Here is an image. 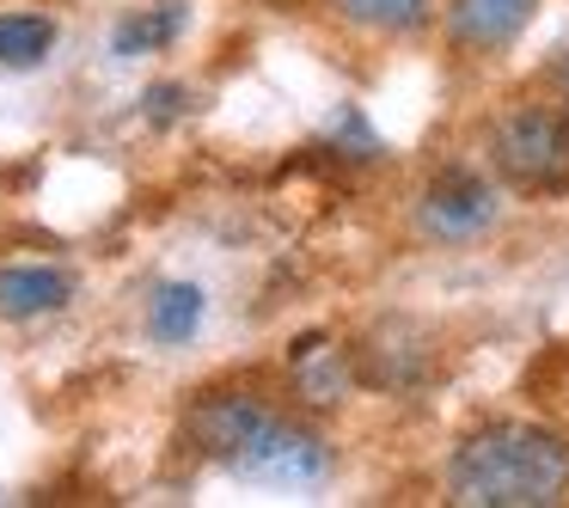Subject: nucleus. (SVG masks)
<instances>
[{
	"label": "nucleus",
	"instance_id": "obj_1",
	"mask_svg": "<svg viewBox=\"0 0 569 508\" xmlns=\"http://www.w3.org/2000/svg\"><path fill=\"white\" fill-rule=\"evenodd\" d=\"M447 496L466 508H551L569 496V441L545 422H490L453 447Z\"/></svg>",
	"mask_w": 569,
	"mask_h": 508
},
{
	"label": "nucleus",
	"instance_id": "obj_2",
	"mask_svg": "<svg viewBox=\"0 0 569 508\" xmlns=\"http://www.w3.org/2000/svg\"><path fill=\"white\" fill-rule=\"evenodd\" d=\"M490 166L520 190H569V111L515 104L490 129Z\"/></svg>",
	"mask_w": 569,
	"mask_h": 508
},
{
	"label": "nucleus",
	"instance_id": "obj_3",
	"mask_svg": "<svg viewBox=\"0 0 569 508\" xmlns=\"http://www.w3.org/2000/svg\"><path fill=\"white\" fill-rule=\"evenodd\" d=\"M227 471L246 478V484H258V490H312V484L331 478V447L276 410V417L227 459Z\"/></svg>",
	"mask_w": 569,
	"mask_h": 508
},
{
	"label": "nucleus",
	"instance_id": "obj_4",
	"mask_svg": "<svg viewBox=\"0 0 569 508\" xmlns=\"http://www.w3.org/2000/svg\"><path fill=\"white\" fill-rule=\"evenodd\" d=\"M496 185H483L478 172H466V166H453V172L429 178V190L417 197V227L429 239H441V246H466V239L490 233L496 227Z\"/></svg>",
	"mask_w": 569,
	"mask_h": 508
},
{
	"label": "nucleus",
	"instance_id": "obj_5",
	"mask_svg": "<svg viewBox=\"0 0 569 508\" xmlns=\"http://www.w3.org/2000/svg\"><path fill=\"white\" fill-rule=\"evenodd\" d=\"M270 417L276 410L263 405L258 392H202L197 405H190L184 429H190V441H197V454H209V459L227 466V459H233Z\"/></svg>",
	"mask_w": 569,
	"mask_h": 508
},
{
	"label": "nucleus",
	"instance_id": "obj_6",
	"mask_svg": "<svg viewBox=\"0 0 569 508\" xmlns=\"http://www.w3.org/2000/svg\"><path fill=\"white\" fill-rule=\"evenodd\" d=\"M539 13V0H453L447 7V38L466 56H496L520 38Z\"/></svg>",
	"mask_w": 569,
	"mask_h": 508
},
{
	"label": "nucleus",
	"instance_id": "obj_7",
	"mask_svg": "<svg viewBox=\"0 0 569 508\" xmlns=\"http://www.w3.org/2000/svg\"><path fill=\"white\" fill-rule=\"evenodd\" d=\"M74 300V276L56 263H7L0 270V319H43Z\"/></svg>",
	"mask_w": 569,
	"mask_h": 508
},
{
	"label": "nucleus",
	"instance_id": "obj_8",
	"mask_svg": "<svg viewBox=\"0 0 569 508\" xmlns=\"http://www.w3.org/2000/svg\"><path fill=\"white\" fill-rule=\"evenodd\" d=\"M288 368H295L300 405H312V410L343 405V392H349V356H343V349H331V337H300V343L288 349Z\"/></svg>",
	"mask_w": 569,
	"mask_h": 508
},
{
	"label": "nucleus",
	"instance_id": "obj_9",
	"mask_svg": "<svg viewBox=\"0 0 569 508\" xmlns=\"http://www.w3.org/2000/svg\"><path fill=\"white\" fill-rule=\"evenodd\" d=\"M325 7L356 31H380V38H410L429 26V0H325Z\"/></svg>",
	"mask_w": 569,
	"mask_h": 508
},
{
	"label": "nucleus",
	"instance_id": "obj_10",
	"mask_svg": "<svg viewBox=\"0 0 569 508\" xmlns=\"http://www.w3.org/2000/svg\"><path fill=\"white\" fill-rule=\"evenodd\" d=\"M202 325V288L197 282H166L153 288V307H148V331L153 343H190Z\"/></svg>",
	"mask_w": 569,
	"mask_h": 508
},
{
	"label": "nucleus",
	"instance_id": "obj_11",
	"mask_svg": "<svg viewBox=\"0 0 569 508\" xmlns=\"http://www.w3.org/2000/svg\"><path fill=\"white\" fill-rule=\"evenodd\" d=\"M178 31H184V0H166V7H153V13L123 19V26H117V38H111V50L123 56V62H136V56L166 50Z\"/></svg>",
	"mask_w": 569,
	"mask_h": 508
},
{
	"label": "nucleus",
	"instance_id": "obj_12",
	"mask_svg": "<svg viewBox=\"0 0 569 508\" xmlns=\"http://www.w3.org/2000/svg\"><path fill=\"white\" fill-rule=\"evenodd\" d=\"M56 43V26L43 13H0V62L7 68H38Z\"/></svg>",
	"mask_w": 569,
	"mask_h": 508
},
{
	"label": "nucleus",
	"instance_id": "obj_13",
	"mask_svg": "<svg viewBox=\"0 0 569 508\" xmlns=\"http://www.w3.org/2000/svg\"><path fill=\"white\" fill-rule=\"evenodd\" d=\"M563 104H569V80H563Z\"/></svg>",
	"mask_w": 569,
	"mask_h": 508
}]
</instances>
